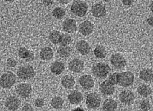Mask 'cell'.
I'll use <instances>...</instances> for the list:
<instances>
[{
    "label": "cell",
    "mask_w": 153,
    "mask_h": 111,
    "mask_svg": "<svg viewBox=\"0 0 153 111\" xmlns=\"http://www.w3.org/2000/svg\"><path fill=\"white\" fill-rule=\"evenodd\" d=\"M134 82V75L131 71L115 72L99 85V91L105 96L114 93L117 85L123 87L131 86Z\"/></svg>",
    "instance_id": "cell-1"
},
{
    "label": "cell",
    "mask_w": 153,
    "mask_h": 111,
    "mask_svg": "<svg viewBox=\"0 0 153 111\" xmlns=\"http://www.w3.org/2000/svg\"><path fill=\"white\" fill-rule=\"evenodd\" d=\"M110 66L105 63H99L95 64L92 68V73L94 76L99 79H105L110 72Z\"/></svg>",
    "instance_id": "cell-2"
},
{
    "label": "cell",
    "mask_w": 153,
    "mask_h": 111,
    "mask_svg": "<svg viewBox=\"0 0 153 111\" xmlns=\"http://www.w3.org/2000/svg\"><path fill=\"white\" fill-rule=\"evenodd\" d=\"M71 11L77 17H82L88 11L87 4L83 1H75L71 7Z\"/></svg>",
    "instance_id": "cell-3"
},
{
    "label": "cell",
    "mask_w": 153,
    "mask_h": 111,
    "mask_svg": "<svg viewBox=\"0 0 153 111\" xmlns=\"http://www.w3.org/2000/svg\"><path fill=\"white\" fill-rule=\"evenodd\" d=\"M18 77L22 80H27L35 76L34 68L31 65H24L20 67L17 72Z\"/></svg>",
    "instance_id": "cell-4"
},
{
    "label": "cell",
    "mask_w": 153,
    "mask_h": 111,
    "mask_svg": "<svg viewBox=\"0 0 153 111\" xmlns=\"http://www.w3.org/2000/svg\"><path fill=\"white\" fill-rule=\"evenodd\" d=\"M16 76L12 72L5 73L0 78V86L3 88H10L16 81Z\"/></svg>",
    "instance_id": "cell-5"
},
{
    "label": "cell",
    "mask_w": 153,
    "mask_h": 111,
    "mask_svg": "<svg viewBox=\"0 0 153 111\" xmlns=\"http://www.w3.org/2000/svg\"><path fill=\"white\" fill-rule=\"evenodd\" d=\"M86 105L90 109H97L101 104V97L96 92L89 93L86 97Z\"/></svg>",
    "instance_id": "cell-6"
},
{
    "label": "cell",
    "mask_w": 153,
    "mask_h": 111,
    "mask_svg": "<svg viewBox=\"0 0 153 111\" xmlns=\"http://www.w3.org/2000/svg\"><path fill=\"white\" fill-rule=\"evenodd\" d=\"M110 61L112 65L117 70H122L127 65L125 58L120 53L113 54L110 58Z\"/></svg>",
    "instance_id": "cell-7"
},
{
    "label": "cell",
    "mask_w": 153,
    "mask_h": 111,
    "mask_svg": "<svg viewBox=\"0 0 153 111\" xmlns=\"http://www.w3.org/2000/svg\"><path fill=\"white\" fill-rule=\"evenodd\" d=\"M17 94L21 98H26L29 97L32 91V86L28 83H21L19 84L16 88Z\"/></svg>",
    "instance_id": "cell-8"
},
{
    "label": "cell",
    "mask_w": 153,
    "mask_h": 111,
    "mask_svg": "<svg viewBox=\"0 0 153 111\" xmlns=\"http://www.w3.org/2000/svg\"><path fill=\"white\" fill-rule=\"evenodd\" d=\"M135 95L131 90H125L121 92L119 95V100L125 105L132 104L135 100Z\"/></svg>",
    "instance_id": "cell-9"
},
{
    "label": "cell",
    "mask_w": 153,
    "mask_h": 111,
    "mask_svg": "<svg viewBox=\"0 0 153 111\" xmlns=\"http://www.w3.org/2000/svg\"><path fill=\"white\" fill-rule=\"evenodd\" d=\"M21 105V101L19 98L14 96L7 97L5 101V106L10 111H17Z\"/></svg>",
    "instance_id": "cell-10"
},
{
    "label": "cell",
    "mask_w": 153,
    "mask_h": 111,
    "mask_svg": "<svg viewBox=\"0 0 153 111\" xmlns=\"http://www.w3.org/2000/svg\"><path fill=\"white\" fill-rule=\"evenodd\" d=\"M68 68L74 73H80L84 70V64L82 60L74 58L68 64Z\"/></svg>",
    "instance_id": "cell-11"
},
{
    "label": "cell",
    "mask_w": 153,
    "mask_h": 111,
    "mask_svg": "<svg viewBox=\"0 0 153 111\" xmlns=\"http://www.w3.org/2000/svg\"><path fill=\"white\" fill-rule=\"evenodd\" d=\"M79 83L84 90H90L95 85L93 78L88 75H84L79 78Z\"/></svg>",
    "instance_id": "cell-12"
},
{
    "label": "cell",
    "mask_w": 153,
    "mask_h": 111,
    "mask_svg": "<svg viewBox=\"0 0 153 111\" xmlns=\"http://www.w3.org/2000/svg\"><path fill=\"white\" fill-rule=\"evenodd\" d=\"M94 27L93 24L90 21L86 20L82 22L79 27V32L83 36H88L94 32Z\"/></svg>",
    "instance_id": "cell-13"
},
{
    "label": "cell",
    "mask_w": 153,
    "mask_h": 111,
    "mask_svg": "<svg viewBox=\"0 0 153 111\" xmlns=\"http://www.w3.org/2000/svg\"><path fill=\"white\" fill-rule=\"evenodd\" d=\"M62 28L63 30L67 33H72L75 32L77 29L76 22L72 18H68L63 22Z\"/></svg>",
    "instance_id": "cell-14"
},
{
    "label": "cell",
    "mask_w": 153,
    "mask_h": 111,
    "mask_svg": "<svg viewBox=\"0 0 153 111\" xmlns=\"http://www.w3.org/2000/svg\"><path fill=\"white\" fill-rule=\"evenodd\" d=\"M91 12L94 17L102 18L106 14V9L105 6L101 4H95L92 7Z\"/></svg>",
    "instance_id": "cell-15"
},
{
    "label": "cell",
    "mask_w": 153,
    "mask_h": 111,
    "mask_svg": "<svg viewBox=\"0 0 153 111\" xmlns=\"http://www.w3.org/2000/svg\"><path fill=\"white\" fill-rule=\"evenodd\" d=\"M76 48L82 55H88L90 52V45L85 40H80L77 42Z\"/></svg>",
    "instance_id": "cell-16"
},
{
    "label": "cell",
    "mask_w": 153,
    "mask_h": 111,
    "mask_svg": "<svg viewBox=\"0 0 153 111\" xmlns=\"http://www.w3.org/2000/svg\"><path fill=\"white\" fill-rule=\"evenodd\" d=\"M18 55L22 59H24L27 62L32 61L35 58L33 53L25 47H21L19 49Z\"/></svg>",
    "instance_id": "cell-17"
},
{
    "label": "cell",
    "mask_w": 153,
    "mask_h": 111,
    "mask_svg": "<svg viewBox=\"0 0 153 111\" xmlns=\"http://www.w3.org/2000/svg\"><path fill=\"white\" fill-rule=\"evenodd\" d=\"M68 99L71 104L76 105L83 101V96L82 93L78 90H73L68 95Z\"/></svg>",
    "instance_id": "cell-18"
},
{
    "label": "cell",
    "mask_w": 153,
    "mask_h": 111,
    "mask_svg": "<svg viewBox=\"0 0 153 111\" xmlns=\"http://www.w3.org/2000/svg\"><path fill=\"white\" fill-rule=\"evenodd\" d=\"M118 108L117 102L112 98H107L103 104L104 111H116Z\"/></svg>",
    "instance_id": "cell-19"
},
{
    "label": "cell",
    "mask_w": 153,
    "mask_h": 111,
    "mask_svg": "<svg viewBox=\"0 0 153 111\" xmlns=\"http://www.w3.org/2000/svg\"><path fill=\"white\" fill-rule=\"evenodd\" d=\"M53 50L50 47H44L42 48L40 53V57L44 61L51 60L53 57Z\"/></svg>",
    "instance_id": "cell-20"
},
{
    "label": "cell",
    "mask_w": 153,
    "mask_h": 111,
    "mask_svg": "<svg viewBox=\"0 0 153 111\" xmlns=\"http://www.w3.org/2000/svg\"><path fill=\"white\" fill-rule=\"evenodd\" d=\"M61 84L64 88L71 89L74 86L75 84V80L74 77L68 75L62 78Z\"/></svg>",
    "instance_id": "cell-21"
},
{
    "label": "cell",
    "mask_w": 153,
    "mask_h": 111,
    "mask_svg": "<svg viewBox=\"0 0 153 111\" xmlns=\"http://www.w3.org/2000/svg\"><path fill=\"white\" fill-rule=\"evenodd\" d=\"M153 71L150 69H143L139 72V77L140 80L149 83L153 80Z\"/></svg>",
    "instance_id": "cell-22"
},
{
    "label": "cell",
    "mask_w": 153,
    "mask_h": 111,
    "mask_svg": "<svg viewBox=\"0 0 153 111\" xmlns=\"http://www.w3.org/2000/svg\"><path fill=\"white\" fill-rule=\"evenodd\" d=\"M64 64L60 61H56L51 66V71L56 75H59L62 74L64 70Z\"/></svg>",
    "instance_id": "cell-23"
},
{
    "label": "cell",
    "mask_w": 153,
    "mask_h": 111,
    "mask_svg": "<svg viewBox=\"0 0 153 111\" xmlns=\"http://www.w3.org/2000/svg\"><path fill=\"white\" fill-rule=\"evenodd\" d=\"M137 92L139 95H140L141 96L147 97L152 94V90L149 85L143 84H141L138 87Z\"/></svg>",
    "instance_id": "cell-24"
},
{
    "label": "cell",
    "mask_w": 153,
    "mask_h": 111,
    "mask_svg": "<svg viewBox=\"0 0 153 111\" xmlns=\"http://www.w3.org/2000/svg\"><path fill=\"white\" fill-rule=\"evenodd\" d=\"M57 53L59 56L62 58L68 57L71 53L72 49L69 46H60L57 49Z\"/></svg>",
    "instance_id": "cell-25"
},
{
    "label": "cell",
    "mask_w": 153,
    "mask_h": 111,
    "mask_svg": "<svg viewBox=\"0 0 153 111\" xmlns=\"http://www.w3.org/2000/svg\"><path fill=\"white\" fill-rule=\"evenodd\" d=\"M94 54L97 58L103 59L105 58L107 56V52L103 46L97 45L94 50Z\"/></svg>",
    "instance_id": "cell-26"
},
{
    "label": "cell",
    "mask_w": 153,
    "mask_h": 111,
    "mask_svg": "<svg viewBox=\"0 0 153 111\" xmlns=\"http://www.w3.org/2000/svg\"><path fill=\"white\" fill-rule=\"evenodd\" d=\"M51 104L54 109L59 110L63 107L64 105V100L62 97L56 96L53 97L51 100Z\"/></svg>",
    "instance_id": "cell-27"
},
{
    "label": "cell",
    "mask_w": 153,
    "mask_h": 111,
    "mask_svg": "<svg viewBox=\"0 0 153 111\" xmlns=\"http://www.w3.org/2000/svg\"><path fill=\"white\" fill-rule=\"evenodd\" d=\"M62 34L60 32L57 30H53L50 33L49 35V39L54 44H57L60 42Z\"/></svg>",
    "instance_id": "cell-28"
},
{
    "label": "cell",
    "mask_w": 153,
    "mask_h": 111,
    "mask_svg": "<svg viewBox=\"0 0 153 111\" xmlns=\"http://www.w3.org/2000/svg\"><path fill=\"white\" fill-rule=\"evenodd\" d=\"M52 15L56 19L61 20L65 15V12L62 7H56L53 10Z\"/></svg>",
    "instance_id": "cell-29"
},
{
    "label": "cell",
    "mask_w": 153,
    "mask_h": 111,
    "mask_svg": "<svg viewBox=\"0 0 153 111\" xmlns=\"http://www.w3.org/2000/svg\"><path fill=\"white\" fill-rule=\"evenodd\" d=\"M71 41H72V38L69 34L62 33L59 43L61 44L62 46H68V45L70 44Z\"/></svg>",
    "instance_id": "cell-30"
},
{
    "label": "cell",
    "mask_w": 153,
    "mask_h": 111,
    "mask_svg": "<svg viewBox=\"0 0 153 111\" xmlns=\"http://www.w3.org/2000/svg\"><path fill=\"white\" fill-rule=\"evenodd\" d=\"M140 107L142 111H148L151 109L152 105L149 100H144L142 101V102L140 103Z\"/></svg>",
    "instance_id": "cell-31"
},
{
    "label": "cell",
    "mask_w": 153,
    "mask_h": 111,
    "mask_svg": "<svg viewBox=\"0 0 153 111\" xmlns=\"http://www.w3.org/2000/svg\"><path fill=\"white\" fill-rule=\"evenodd\" d=\"M17 65V61L13 58H9L7 61V65L9 68H14Z\"/></svg>",
    "instance_id": "cell-32"
},
{
    "label": "cell",
    "mask_w": 153,
    "mask_h": 111,
    "mask_svg": "<svg viewBox=\"0 0 153 111\" xmlns=\"http://www.w3.org/2000/svg\"><path fill=\"white\" fill-rule=\"evenodd\" d=\"M35 106L37 108H42L44 105V100L42 98H38L35 101Z\"/></svg>",
    "instance_id": "cell-33"
},
{
    "label": "cell",
    "mask_w": 153,
    "mask_h": 111,
    "mask_svg": "<svg viewBox=\"0 0 153 111\" xmlns=\"http://www.w3.org/2000/svg\"><path fill=\"white\" fill-rule=\"evenodd\" d=\"M21 111H35L31 104L27 103L25 104L21 109Z\"/></svg>",
    "instance_id": "cell-34"
},
{
    "label": "cell",
    "mask_w": 153,
    "mask_h": 111,
    "mask_svg": "<svg viewBox=\"0 0 153 111\" xmlns=\"http://www.w3.org/2000/svg\"><path fill=\"white\" fill-rule=\"evenodd\" d=\"M122 2L126 6H130L134 3V1H131V0H126L125 1V0H123V1H122Z\"/></svg>",
    "instance_id": "cell-35"
},
{
    "label": "cell",
    "mask_w": 153,
    "mask_h": 111,
    "mask_svg": "<svg viewBox=\"0 0 153 111\" xmlns=\"http://www.w3.org/2000/svg\"><path fill=\"white\" fill-rule=\"evenodd\" d=\"M43 2L44 4H46V6H48L49 4H53V1H44Z\"/></svg>",
    "instance_id": "cell-36"
},
{
    "label": "cell",
    "mask_w": 153,
    "mask_h": 111,
    "mask_svg": "<svg viewBox=\"0 0 153 111\" xmlns=\"http://www.w3.org/2000/svg\"><path fill=\"white\" fill-rule=\"evenodd\" d=\"M147 22L149 24V25H150L151 26L153 25V17H150V18H149L147 20Z\"/></svg>",
    "instance_id": "cell-37"
},
{
    "label": "cell",
    "mask_w": 153,
    "mask_h": 111,
    "mask_svg": "<svg viewBox=\"0 0 153 111\" xmlns=\"http://www.w3.org/2000/svg\"><path fill=\"white\" fill-rule=\"evenodd\" d=\"M71 111H84V110L83 109L81 108L78 107V108H75V109L72 110Z\"/></svg>",
    "instance_id": "cell-38"
},
{
    "label": "cell",
    "mask_w": 153,
    "mask_h": 111,
    "mask_svg": "<svg viewBox=\"0 0 153 111\" xmlns=\"http://www.w3.org/2000/svg\"><path fill=\"white\" fill-rule=\"evenodd\" d=\"M69 2V1H60V2L62 4H68Z\"/></svg>",
    "instance_id": "cell-39"
},
{
    "label": "cell",
    "mask_w": 153,
    "mask_h": 111,
    "mask_svg": "<svg viewBox=\"0 0 153 111\" xmlns=\"http://www.w3.org/2000/svg\"><path fill=\"white\" fill-rule=\"evenodd\" d=\"M47 111V110H44V111Z\"/></svg>",
    "instance_id": "cell-40"
},
{
    "label": "cell",
    "mask_w": 153,
    "mask_h": 111,
    "mask_svg": "<svg viewBox=\"0 0 153 111\" xmlns=\"http://www.w3.org/2000/svg\"><path fill=\"white\" fill-rule=\"evenodd\" d=\"M0 73H1V70H0Z\"/></svg>",
    "instance_id": "cell-41"
}]
</instances>
